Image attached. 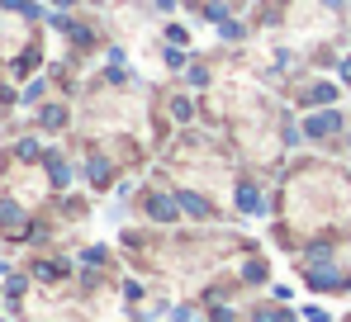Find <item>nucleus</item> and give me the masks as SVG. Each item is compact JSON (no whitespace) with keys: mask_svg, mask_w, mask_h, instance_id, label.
<instances>
[{"mask_svg":"<svg viewBox=\"0 0 351 322\" xmlns=\"http://www.w3.org/2000/svg\"><path fill=\"white\" fill-rule=\"evenodd\" d=\"M190 86H209V71L204 66H190Z\"/></svg>","mask_w":351,"mask_h":322,"instance_id":"obj_14","label":"nucleus"},{"mask_svg":"<svg viewBox=\"0 0 351 322\" xmlns=\"http://www.w3.org/2000/svg\"><path fill=\"white\" fill-rule=\"evenodd\" d=\"M147 218H157V223H176V218H180V204L167 199V195H147Z\"/></svg>","mask_w":351,"mask_h":322,"instance_id":"obj_5","label":"nucleus"},{"mask_svg":"<svg viewBox=\"0 0 351 322\" xmlns=\"http://www.w3.org/2000/svg\"><path fill=\"white\" fill-rule=\"evenodd\" d=\"M342 128V114L337 109H323V114H308L304 119V138H328V133H337Z\"/></svg>","mask_w":351,"mask_h":322,"instance_id":"obj_2","label":"nucleus"},{"mask_svg":"<svg viewBox=\"0 0 351 322\" xmlns=\"http://www.w3.org/2000/svg\"><path fill=\"white\" fill-rule=\"evenodd\" d=\"M167 66H185V53L180 48H167Z\"/></svg>","mask_w":351,"mask_h":322,"instance_id":"obj_15","label":"nucleus"},{"mask_svg":"<svg viewBox=\"0 0 351 322\" xmlns=\"http://www.w3.org/2000/svg\"><path fill=\"white\" fill-rule=\"evenodd\" d=\"M176 204H180V214H190V218H214L209 199H204V195H195V190H180V195H176Z\"/></svg>","mask_w":351,"mask_h":322,"instance_id":"obj_6","label":"nucleus"},{"mask_svg":"<svg viewBox=\"0 0 351 322\" xmlns=\"http://www.w3.org/2000/svg\"><path fill=\"white\" fill-rule=\"evenodd\" d=\"M252 322H294V313H285V308H256Z\"/></svg>","mask_w":351,"mask_h":322,"instance_id":"obj_8","label":"nucleus"},{"mask_svg":"<svg viewBox=\"0 0 351 322\" xmlns=\"http://www.w3.org/2000/svg\"><path fill=\"white\" fill-rule=\"evenodd\" d=\"M219 34H223V38H228V43H233V38H242V34H247V29H242V24H233V19H223V24H219Z\"/></svg>","mask_w":351,"mask_h":322,"instance_id":"obj_11","label":"nucleus"},{"mask_svg":"<svg viewBox=\"0 0 351 322\" xmlns=\"http://www.w3.org/2000/svg\"><path fill=\"white\" fill-rule=\"evenodd\" d=\"M332 100H337V86L332 81H313L304 90V105H332Z\"/></svg>","mask_w":351,"mask_h":322,"instance_id":"obj_7","label":"nucleus"},{"mask_svg":"<svg viewBox=\"0 0 351 322\" xmlns=\"http://www.w3.org/2000/svg\"><path fill=\"white\" fill-rule=\"evenodd\" d=\"M299 261H304V270H313V266H337V247H332V242H308V251H304Z\"/></svg>","mask_w":351,"mask_h":322,"instance_id":"obj_3","label":"nucleus"},{"mask_svg":"<svg viewBox=\"0 0 351 322\" xmlns=\"http://www.w3.org/2000/svg\"><path fill=\"white\" fill-rule=\"evenodd\" d=\"M62 119H66V114H62L58 105H53V109H43V123H48V128H62Z\"/></svg>","mask_w":351,"mask_h":322,"instance_id":"obj_13","label":"nucleus"},{"mask_svg":"<svg viewBox=\"0 0 351 322\" xmlns=\"http://www.w3.org/2000/svg\"><path fill=\"white\" fill-rule=\"evenodd\" d=\"M304 284L328 294V289H351V275H342L337 266H313V270H304Z\"/></svg>","mask_w":351,"mask_h":322,"instance_id":"obj_1","label":"nucleus"},{"mask_svg":"<svg viewBox=\"0 0 351 322\" xmlns=\"http://www.w3.org/2000/svg\"><path fill=\"white\" fill-rule=\"evenodd\" d=\"M304 322H332V313H328L323 304H308V308H304Z\"/></svg>","mask_w":351,"mask_h":322,"instance_id":"obj_9","label":"nucleus"},{"mask_svg":"<svg viewBox=\"0 0 351 322\" xmlns=\"http://www.w3.org/2000/svg\"><path fill=\"white\" fill-rule=\"evenodd\" d=\"M242 280H247V284H261V280H266V266H261V261H247V275H242Z\"/></svg>","mask_w":351,"mask_h":322,"instance_id":"obj_10","label":"nucleus"},{"mask_svg":"<svg viewBox=\"0 0 351 322\" xmlns=\"http://www.w3.org/2000/svg\"><path fill=\"white\" fill-rule=\"evenodd\" d=\"M342 76H347V81H351V57H347V62H342Z\"/></svg>","mask_w":351,"mask_h":322,"instance_id":"obj_17","label":"nucleus"},{"mask_svg":"<svg viewBox=\"0 0 351 322\" xmlns=\"http://www.w3.org/2000/svg\"><path fill=\"white\" fill-rule=\"evenodd\" d=\"M214 322H237L233 308H214Z\"/></svg>","mask_w":351,"mask_h":322,"instance_id":"obj_16","label":"nucleus"},{"mask_svg":"<svg viewBox=\"0 0 351 322\" xmlns=\"http://www.w3.org/2000/svg\"><path fill=\"white\" fill-rule=\"evenodd\" d=\"M195 313H199L195 304H180V308H176V313H171V322H195Z\"/></svg>","mask_w":351,"mask_h":322,"instance_id":"obj_12","label":"nucleus"},{"mask_svg":"<svg viewBox=\"0 0 351 322\" xmlns=\"http://www.w3.org/2000/svg\"><path fill=\"white\" fill-rule=\"evenodd\" d=\"M233 199H237V209H242V214H266V199H261V190H256V185H247V180H242V185L233 190Z\"/></svg>","mask_w":351,"mask_h":322,"instance_id":"obj_4","label":"nucleus"}]
</instances>
